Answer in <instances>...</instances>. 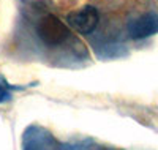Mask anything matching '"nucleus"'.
Wrapping results in <instances>:
<instances>
[{"mask_svg": "<svg viewBox=\"0 0 158 150\" xmlns=\"http://www.w3.org/2000/svg\"><path fill=\"white\" fill-rule=\"evenodd\" d=\"M158 32V16L153 13H147L142 15L128 25V33L131 38L139 40V38H147L153 33Z\"/></svg>", "mask_w": 158, "mask_h": 150, "instance_id": "nucleus-3", "label": "nucleus"}, {"mask_svg": "<svg viewBox=\"0 0 158 150\" xmlns=\"http://www.w3.org/2000/svg\"><path fill=\"white\" fill-rule=\"evenodd\" d=\"M10 98V93H8V90L0 84V103H3V101H6Z\"/></svg>", "mask_w": 158, "mask_h": 150, "instance_id": "nucleus-4", "label": "nucleus"}, {"mask_svg": "<svg viewBox=\"0 0 158 150\" xmlns=\"http://www.w3.org/2000/svg\"><path fill=\"white\" fill-rule=\"evenodd\" d=\"M68 22L76 32L82 33V35H89L97 29V25L100 22V15L95 6L87 5V6H82L81 10L71 13V15H68Z\"/></svg>", "mask_w": 158, "mask_h": 150, "instance_id": "nucleus-2", "label": "nucleus"}, {"mask_svg": "<svg viewBox=\"0 0 158 150\" xmlns=\"http://www.w3.org/2000/svg\"><path fill=\"white\" fill-rule=\"evenodd\" d=\"M36 33L44 44L59 46L70 36V29L57 16L48 15L40 19L38 27H36Z\"/></svg>", "mask_w": 158, "mask_h": 150, "instance_id": "nucleus-1", "label": "nucleus"}]
</instances>
